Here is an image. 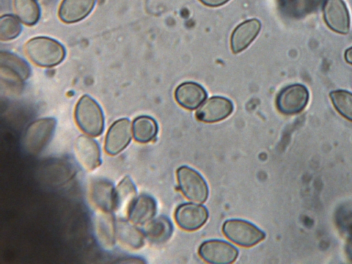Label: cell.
Segmentation results:
<instances>
[{
    "mask_svg": "<svg viewBox=\"0 0 352 264\" xmlns=\"http://www.w3.org/2000/svg\"><path fill=\"white\" fill-rule=\"evenodd\" d=\"M89 196L91 203L97 210L113 211L115 189L109 181L99 179L93 182L90 187Z\"/></svg>",
    "mask_w": 352,
    "mask_h": 264,
    "instance_id": "cell-16",
    "label": "cell"
},
{
    "mask_svg": "<svg viewBox=\"0 0 352 264\" xmlns=\"http://www.w3.org/2000/svg\"><path fill=\"white\" fill-rule=\"evenodd\" d=\"M132 136L129 120L122 118L109 129L105 139V150L110 155H116L130 142Z\"/></svg>",
    "mask_w": 352,
    "mask_h": 264,
    "instance_id": "cell-10",
    "label": "cell"
},
{
    "mask_svg": "<svg viewBox=\"0 0 352 264\" xmlns=\"http://www.w3.org/2000/svg\"><path fill=\"white\" fill-rule=\"evenodd\" d=\"M1 71L9 74L21 81L26 80L30 74L28 63L16 54L8 52H0Z\"/></svg>",
    "mask_w": 352,
    "mask_h": 264,
    "instance_id": "cell-21",
    "label": "cell"
},
{
    "mask_svg": "<svg viewBox=\"0 0 352 264\" xmlns=\"http://www.w3.org/2000/svg\"><path fill=\"white\" fill-rule=\"evenodd\" d=\"M14 8L17 17L25 25H34L40 18V8L36 0H14Z\"/></svg>",
    "mask_w": 352,
    "mask_h": 264,
    "instance_id": "cell-24",
    "label": "cell"
},
{
    "mask_svg": "<svg viewBox=\"0 0 352 264\" xmlns=\"http://www.w3.org/2000/svg\"><path fill=\"white\" fill-rule=\"evenodd\" d=\"M199 254L208 263L230 264L236 259L239 251L227 241L213 239L204 241L199 248Z\"/></svg>",
    "mask_w": 352,
    "mask_h": 264,
    "instance_id": "cell-7",
    "label": "cell"
},
{
    "mask_svg": "<svg viewBox=\"0 0 352 264\" xmlns=\"http://www.w3.org/2000/svg\"><path fill=\"white\" fill-rule=\"evenodd\" d=\"M261 27V22L256 19H249L239 24L231 36L232 52L237 54L248 47L258 35Z\"/></svg>",
    "mask_w": 352,
    "mask_h": 264,
    "instance_id": "cell-15",
    "label": "cell"
},
{
    "mask_svg": "<svg viewBox=\"0 0 352 264\" xmlns=\"http://www.w3.org/2000/svg\"><path fill=\"white\" fill-rule=\"evenodd\" d=\"M204 88L195 82H185L180 84L175 91L177 102L182 107L193 110L197 108L206 98Z\"/></svg>",
    "mask_w": 352,
    "mask_h": 264,
    "instance_id": "cell-14",
    "label": "cell"
},
{
    "mask_svg": "<svg viewBox=\"0 0 352 264\" xmlns=\"http://www.w3.org/2000/svg\"><path fill=\"white\" fill-rule=\"evenodd\" d=\"M309 100V91L302 85L294 84L283 89L277 96L276 107L285 115L300 112Z\"/></svg>",
    "mask_w": 352,
    "mask_h": 264,
    "instance_id": "cell-6",
    "label": "cell"
},
{
    "mask_svg": "<svg viewBox=\"0 0 352 264\" xmlns=\"http://www.w3.org/2000/svg\"><path fill=\"white\" fill-rule=\"evenodd\" d=\"M233 109V104L229 99L221 96H213L198 109L196 117L204 122H217L228 117Z\"/></svg>",
    "mask_w": 352,
    "mask_h": 264,
    "instance_id": "cell-9",
    "label": "cell"
},
{
    "mask_svg": "<svg viewBox=\"0 0 352 264\" xmlns=\"http://www.w3.org/2000/svg\"><path fill=\"white\" fill-rule=\"evenodd\" d=\"M25 50L34 63L45 67L59 64L65 56V48L59 42L45 36L30 39L25 44Z\"/></svg>",
    "mask_w": 352,
    "mask_h": 264,
    "instance_id": "cell-1",
    "label": "cell"
},
{
    "mask_svg": "<svg viewBox=\"0 0 352 264\" xmlns=\"http://www.w3.org/2000/svg\"><path fill=\"white\" fill-rule=\"evenodd\" d=\"M74 151L78 162L86 170H92L100 165V148L94 139L86 135L79 136L75 143Z\"/></svg>",
    "mask_w": 352,
    "mask_h": 264,
    "instance_id": "cell-12",
    "label": "cell"
},
{
    "mask_svg": "<svg viewBox=\"0 0 352 264\" xmlns=\"http://www.w3.org/2000/svg\"><path fill=\"white\" fill-rule=\"evenodd\" d=\"M116 221L111 212L97 210L94 216V232L98 242L105 250L113 249L116 238Z\"/></svg>",
    "mask_w": 352,
    "mask_h": 264,
    "instance_id": "cell-13",
    "label": "cell"
},
{
    "mask_svg": "<svg viewBox=\"0 0 352 264\" xmlns=\"http://www.w3.org/2000/svg\"><path fill=\"white\" fill-rule=\"evenodd\" d=\"M222 230L234 243L251 247L264 239L265 234L253 223L243 219H229L224 222Z\"/></svg>",
    "mask_w": 352,
    "mask_h": 264,
    "instance_id": "cell-4",
    "label": "cell"
},
{
    "mask_svg": "<svg viewBox=\"0 0 352 264\" xmlns=\"http://www.w3.org/2000/svg\"><path fill=\"white\" fill-rule=\"evenodd\" d=\"M208 212L202 205L186 203L179 206L175 212L177 224L183 230L194 231L206 222Z\"/></svg>",
    "mask_w": 352,
    "mask_h": 264,
    "instance_id": "cell-8",
    "label": "cell"
},
{
    "mask_svg": "<svg viewBox=\"0 0 352 264\" xmlns=\"http://www.w3.org/2000/svg\"><path fill=\"white\" fill-rule=\"evenodd\" d=\"M22 30L19 19L11 14H5L0 18V39L10 41L17 37Z\"/></svg>",
    "mask_w": 352,
    "mask_h": 264,
    "instance_id": "cell-26",
    "label": "cell"
},
{
    "mask_svg": "<svg viewBox=\"0 0 352 264\" xmlns=\"http://www.w3.org/2000/svg\"><path fill=\"white\" fill-rule=\"evenodd\" d=\"M323 12L324 21L331 30L340 34L348 33L350 19L346 6L342 0H327Z\"/></svg>",
    "mask_w": 352,
    "mask_h": 264,
    "instance_id": "cell-11",
    "label": "cell"
},
{
    "mask_svg": "<svg viewBox=\"0 0 352 264\" xmlns=\"http://www.w3.org/2000/svg\"><path fill=\"white\" fill-rule=\"evenodd\" d=\"M75 118L80 129L91 136L100 135L104 129V116L99 104L90 96L85 95L78 100Z\"/></svg>",
    "mask_w": 352,
    "mask_h": 264,
    "instance_id": "cell-2",
    "label": "cell"
},
{
    "mask_svg": "<svg viewBox=\"0 0 352 264\" xmlns=\"http://www.w3.org/2000/svg\"><path fill=\"white\" fill-rule=\"evenodd\" d=\"M202 3L210 7H218L227 3L229 0H199Z\"/></svg>",
    "mask_w": 352,
    "mask_h": 264,
    "instance_id": "cell-27",
    "label": "cell"
},
{
    "mask_svg": "<svg viewBox=\"0 0 352 264\" xmlns=\"http://www.w3.org/2000/svg\"><path fill=\"white\" fill-rule=\"evenodd\" d=\"M56 128L52 118H41L32 122L23 138V146L30 154L35 155L45 148L52 139Z\"/></svg>",
    "mask_w": 352,
    "mask_h": 264,
    "instance_id": "cell-3",
    "label": "cell"
},
{
    "mask_svg": "<svg viewBox=\"0 0 352 264\" xmlns=\"http://www.w3.org/2000/svg\"><path fill=\"white\" fill-rule=\"evenodd\" d=\"M344 57L346 60L352 65V47L346 50Z\"/></svg>",
    "mask_w": 352,
    "mask_h": 264,
    "instance_id": "cell-28",
    "label": "cell"
},
{
    "mask_svg": "<svg viewBox=\"0 0 352 264\" xmlns=\"http://www.w3.org/2000/svg\"><path fill=\"white\" fill-rule=\"evenodd\" d=\"M173 228L165 216H160L144 224L143 232L147 239L154 243L166 242L171 236Z\"/></svg>",
    "mask_w": 352,
    "mask_h": 264,
    "instance_id": "cell-20",
    "label": "cell"
},
{
    "mask_svg": "<svg viewBox=\"0 0 352 264\" xmlns=\"http://www.w3.org/2000/svg\"><path fill=\"white\" fill-rule=\"evenodd\" d=\"M179 187L190 201L197 204L205 202L208 196V188L204 178L195 169L182 166L177 170Z\"/></svg>",
    "mask_w": 352,
    "mask_h": 264,
    "instance_id": "cell-5",
    "label": "cell"
},
{
    "mask_svg": "<svg viewBox=\"0 0 352 264\" xmlns=\"http://www.w3.org/2000/svg\"><path fill=\"white\" fill-rule=\"evenodd\" d=\"M156 211L155 200L150 195H141L136 198L128 217L133 223L144 225L154 217Z\"/></svg>",
    "mask_w": 352,
    "mask_h": 264,
    "instance_id": "cell-19",
    "label": "cell"
},
{
    "mask_svg": "<svg viewBox=\"0 0 352 264\" xmlns=\"http://www.w3.org/2000/svg\"><path fill=\"white\" fill-rule=\"evenodd\" d=\"M135 186L129 177H125L115 189V213L120 217L129 216L130 210L136 199Z\"/></svg>",
    "mask_w": 352,
    "mask_h": 264,
    "instance_id": "cell-17",
    "label": "cell"
},
{
    "mask_svg": "<svg viewBox=\"0 0 352 264\" xmlns=\"http://www.w3.org/2000/svg\"><path fill=\"white\" fill-rule=\"evenodd\" d=\"M330 97L336 110L343 117L352 121V93L336 90L330 93Z\"/></svg>",
    "mask_w": 352,
    "mask_h": 264,
    "instance_id": "cell-25",
    "label": "cell"
},
{
    "mask_svg": "<svg viewBox=\"0 0 352 264\" xmlns=\"http://www.w3.org/2000/svg\"><path fill=\"white\" fill-rule=\"evenodd\" d=\"M116 237L124 246L131 249H139L144 242V232L124 220L116 223Z\"/></svg>",
    "mask_w": 352,
    "mask_h": 264,
    "instance_id": "cell-22",
    "label": "cell"
},
{
    "mask_svg": "<svg viewBox=\"0 0 352 264\" xmlns=\"http://www.w3.org/2000/svg\"><path fill=\"white\" fill-rule=\"evenodd\" d=\"M96 0H63L58 16L67 23L78 22L85 18L93 10Z\"/></svg>",
    "mask_w": 352,
    "mask_h": 264,
    "instance_id": "cell-18",
    "label": "cell"
},
{
    "mask_svg": "<svg viewBox=\"0 0 352 264\" xmlns=\"http://www.w3.org/2000/svg\"><path fill=\"white\" fill-rule=\"evenodd\" d=\"M132 129L135 140L141 143L152 141L158 131L156 121L147 116L136 118L133 122Z\"/></svg>",
    "mask_w": 352,
    "mask_h": 264,
    "instance_id": "cell-23",
    "label": "cell"
}]
</instances>
